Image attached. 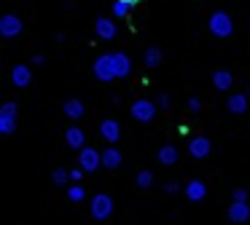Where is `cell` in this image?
<instances>
[{"label":"cell","mask_w":250,"mask_h":225,"mask_svg":"<svg viewBox=\"0 0 250 225\" xmlns=\"http://www.w3.org/2000/svg\"><path fill=\"white\" fill-rule=\"evenodd\" d=\"M83 174H86V171L81 169V166H76V169H70V180L76 182V185H81V180H83Z\"/></svg>","instance_id":"27"},{"label":"cell","mask_w":250,"mask_h":225,"mask_svg":"<svg viewBox=\"0 0 250 225\" xmlns=\"http://www.w3.org/2000/svg\"><path fill=\"white\" fill-rule=\"evenodd\" d=\"M100 134H103V139L105 142H119L121 139V126H119V121H113V118H108V121H103L100 123Z\"/></svg>","instance_id":"12"},{"label":"cell","mask_w":250,"mask_h":225,"mask_svg":"<svg viewBox=\"0 0 250 225\" xmlns=\"http://www.w3.org/2000/svg\"><path fill=\"white\" fill-rule=\"evenodd\" d=\"M183 193H186V198H188V201L199 204L202 198L207 196V185H205L202 180H191L188 185H186V190H183Z\"/></svg>","instance_id":"14"},{"label":"cell","mask_w":250,"mask_h":225,"mask_svg":"<svg viewBox=\"0 0 250 225\" xmlns=\"http://www.w3.org/2000/svg\"><path fill=\"white\" fill-rule=\"evenodd\" d=\"M62 112H65L67 118H73V121H78V118L86 112V105H83L81 99H76V96H73V99H65V105H62Z\"/></svg>","instance_id":"16"},{"label":"cell","mask_w":250,"mask_h":225,"mask_svg":"<svg viewBox=\"0 0 250 225\" xmlns=\"http://www.w3.org/2000/svg\"><path fill=\"white\" fill-rule=\"evenodd\" d=\"M121 164H124V155H121V150H116L113 145L103 150V166H105V169H119Z\"/></svg>","instance_id":"15"},{"label":"cell","mask_w":250,"mask_h":225,"mask_svg":"<svg viewBox=\"0 0 250 225\" xmlns=\"http://www.w3.org/2000/svg\"><path fill=\"white\" fill-rule=\"evenodd\" d=\"M24 32V24L17 14H6L0 16V38H17Z\"/></svg>","instance_id":"6"},{"label":"cell","mask_w":250,"mask_h":225,"mask_svg":"<svg viewBox=\"0 0 250 225\" xmlns=\"http://www.w3.org/2000/svg\"><path fill=\"white\" fill-rule=\"evenodd\" d=\"M231 198H234V201H248V190H245V188H239V190L231 193Z\"/></svg>","instance_id":"31"},{"label":"cell","mask_w":250,"mask_h":225,"mask_svg":"<svg viewBox=\"0 0 250 225\" xmlns=\"http://www.w3.org/2000/svg\"><path fill=\"white\" fill-rule=\"evenodd\" d=\"M94 78L110 83L116 78V67H113V54H103V56L94 59Z\"/></svg>","instance_id":"3"},{"label":"cell","mask_w":250,"mask_h":225,"mask_svg":"<svg viewBox=\"0 0 250 225\" xmlns=\"http://www.w3.org/2000/svg\"><path fill=\"white\" fill-rule=\"evenodd\" d=\"M162 59H164V54H162V48H156V46L146 48V54H143L146 67H159V64H162Z\"/></svg>","instance_id":"20"},{"label":"cell","mask_w":250,"mask_h":225,"mask_svg":"<svg viewBox=\"0 0 250 225\" xmlns=\"http://www.w3.org/2000/svg\"><path fill=\"white\" fill-rule=\"evenodd\" d=\"M113 67H116V78H129V73H132V59H129V54L116 51V54H113Z\"/></svg>","instance_id":"13"},{"label":"cell","mask_w":250,"mask_h":225,"mask_svg":"<svg viewBox=\"0 0 250 225\" xmlns=\"http://www.w3.org/2000/svg\"><path fill=\"white\" fill-rule=\"evenodd\" d=\"M43 62H46L43 54H35V56H33V64H43Z\"/></svg>","instance_id":"32"},{"label":"cell","mask_w":250,"mask_h":225,"mask_svg":"<svg viewBox=\"0 0 250 225\" xmlns=\"http://www.w3.org/2000/svg\"><path fill=\"white\" fill-rule=\"evenodd\" d=\"M207 27H210V32L215 38H229L234 32V21L226 11H215V14L210 16V21H207Z\"/></svg>","instance_id":"1"},{"label":"cell","mask_w":250,"mask_h":225,"mask_svg":"<svg viewBox=\"0 0 250 225\" xmlns=\"http://www.w3.org/2000/svg\"><path fill=\"white\" fill-rule=\"evenodd\" d=\"M137 3H140V0H116V3H113V16H119V19H121V16H126Z\"/></svg>","instance_id":"21"},{"label":"cell","mask_w":250,"mask_h":225,"mask_svg":"<svg viewBox=\"0 0 250 225\" xmlns=\"http://www.w3.org/2000/svg\"><path fill=\"white\" fill-rule=\"evenodd\" d=\"M129 112H132L135 121L148 123V121H153V115H156V105H153L151 99H135L132 107H129Z\"/></svg>","instance_id":"5"},{"label":"cell","mask_w":250,"mask_h":225,"mask_svg":"<svg viewBox=\"0 0 250 225\" xmlns=\"http://www.w3.org/2000/svg\"><path fill=\"white\" fill-rule=\"evenodd\" d=\"M156 158H159V164L172 166L175 161H178V148H175V145H162V148H159V153H156Z\"/></svg>","instance_id":"19"},{"label":"cell","mask_w":250,"mask_h":225,"mask_svg":"<svg viewBox=\"0 0 250 225\" xmlns=\"http://www.w3.org/2000/svg\"><path fill=\"white\" fill-rule=\"evenodd\" d=\"M210 150H212V142L207 137H191L188 139L191 158H207V155H210Z\"/></svg>","instance_id":"7"},{"label":"cell","mask_w":250,"mask_h":225,"mask_svg":"<svg viewBox=\"0 0 250 225\" xmlns=\"http://www.w3.org/2000/svg\"><path fill=\"white\" fill-rule=\"evenodd\" d=\"M248 102H250L248 94H231V96L226 99V107H229L231 112H237V115H242V112L248 110Z\"/></svg>","instance_id":"18"},{"label":"cell","mask_w":250,"mask_h":225,"mask_svg":"<svg viewBox=\"0 0 250 225\" xmlns=\"http://www.w3.org/2000/svg\"><path fill=\"white\" fill-rule=\"evenodd\" d=\"M0 115H17V118H19V107H17V102H6V105L0 107Z\"/></svg>","instance_id":"26"},{"label":"cell","mask_w":250,"mask_h":225,"mask_svg":"<svg viewBox=\"0 0 250 225\" xmlns=\"http://www.w3.org/2000/svg\"><path fill=\"white\" fill-rule=\"evenodd\" d=\"M248 96H250V86H248Z\"/></svg>","instance_id":"33"},{"label":"cell","mask_w":250,"mask_h":225,"mask_svg":"<svg viewBox=\"0 0 250 225\" xmlns=\"http://www.w3.org/2000/svg\"><path fill=\"white\" fill-rule=\"evenodd\" d=\"M153 185V174L148 169H143V171H137V188H151Z\"/></svg>","instance_id":"25"},{"label":"cell","mask_w":250,"mask_h":225,"mask_svg":"<svg viewBox=\"0 0 250 225\" xmlns=\"http://www.w3.org/2000/svg\"><path fill=\"white\" fill-rule=\"evenodd\" d=\"M186 107H188V110H191V112H199V110H202V102H199V99H196V96H191V99H188V102H186Z\"/></svg>","instance_id":"30"},{"label":"cell","mask_w":250,"mask_h":225,"mask_svg":"<svg viewBox=\"0 0 250 225\" xmlns=\"http://www.w3.org/2000/svg\"><path fill=\"white\" fill-rule=\"evenodd\" d=\"M164 190H167V193H180V190H186V188L180 185V182L169 180V182H164Z\"/></svg>","instance_id":"28"},{"label":"cell","mask_w":250,"mask_h":225,"mask_svg":"<svg viewBox=\"0 0 250 225\" xmlns=\"http://www.w3.org/2000/svg\"><path fill=\"white\" fill-rule=\"evenodd\" d=\"M30 80H33V70H30L27 64H17V67L11 70V83L17 86V89H27Z\"/></svg>","instance_id":"11"},{"label":"cell","mask_w":250,"mask_h":225,"mask_svg":"<svg viewBox=\"0 0 250 225\" xmlns=\"http://www.w3.org/2000/svg\"><path fill=\"white\" fill-rule=\"evenodd\" d=\"M156 105L162 107V110H169V105H172V102H169L167 94H159V96H156Z\"/></svg>","instance_id":"29"},{"label":"cell","mask_w":250,"mask_h":225,"mask_svg":"<svg viewBox=\"0 0 250 225\" xmlns=\"http://www.w3.org/2000/svg\"><path fill=\"white\" fill-rule=\"evenodd\" d=\"M226 217L231 220V223H237V225L248 223V220H250V206H248V201H231Z\"/></svg>","instance_id":"8"},{"label":"cell","mask_w":250,"mask_h":225,"mask_svg":"<svg viewBox=\"0 0 250 225\" xmlns=\"http://www.w3.org/2000/svg\"><path fill=\"white\" fill-rule=\"evenodd\" d=\"M234 83V75L229 73V70H215L212 73V86H215L218 91H229Z\"/></svg>","instance_id":"17"},{"label":"cell","mask_w":250,"mask_h":225,"mask_svg":"<svg viewBox=\"0 0 250 225\" xmlns=\"http://www.w3.org/2000/svg\"><path fill=\"white\" fill-rule=\"evenodd\" d=\"M94 32H97V38H103V40H113L116 32H119V27H116L113 19H108V16H100V19L94 21Z\"/></svg>","instance_id":"9"},{"label":"cell","mask_w":250,"mask_h":225,"mask_svg":"<svg viewBox=\"0 0 250 225\" xmlns=\"http://www.w3.org/2000/svg\"><path fill=\"white\" fill-rule=\"evenodd\" d=\"M89 212H92L94 220H108L113 214V198L108 193H97L92 198V204H89Z\"/></svg>","instance_id":"2"},{"label":"cell","mask_w":250,"mask_h":225,"mask_svg":"<svg viewBox=\"0 0 250 225\" xmlns=\"http://www.w3.org/2000/svg\"><path fill=\"white\" fill-rule=\"evenodd\" d=\"M78 166H81L86 174H92V171H97L100 166H103V153L100 150H94V148H83L81 153H78Z\"/></svg>","instance_id":"4"},{"label":"cell","mask_w":250,"mask_h":225,"mask_svg":"<svg viewBox=\"0 0 250 225\" xmlns=\"http://www.w3.org/2000/svg\"><path fill=\"white\" fill-rule=\"evenodd\" d=\"M67 198H70V201H83V198H86V190H83V185H76V182H73L70 188H67Z\"/></svg>","instance_id":"23"},{"label":"cell","mask_w":250,"mask_h":225,"mask_svg":"<svg viewBox=\"0 0 250 225\" xmlns=\"http://www.w3.org/2000/svg\"><path fill=\"white\" fill-rule=\"evenodd\" d=\"M65 142H67V148H73V150H83L86 148V131H83L81 126L65 129Z\"/></svg>","instance_id":"10"},{"label":"cell","mask_w":250,"mask_h":225,"mask_svg":"<svg viewBox=\"0 0 250 225\" xmlns=\"http://www.w3.org/2000/svg\"><path fill=\"white\" fill-rule=\"evenodd\" d=\"M67 180H70V171L62 169V166L51 171V182H54V185H67Z\"/></svg>","instance_id":"24"},{"label":"cell","mask_w":250,"mask_h":225,"mask_svg":"<svg viewBox=\"0 0 250 225\" xmlns=\"http://www.w3.org/2000/svg\"><path fill=\"white\" fill-rule=\"evenodd\" d=\"M17 131V115H0V134Z\"/></svg>","instance_id":"22"}]
</instances>
